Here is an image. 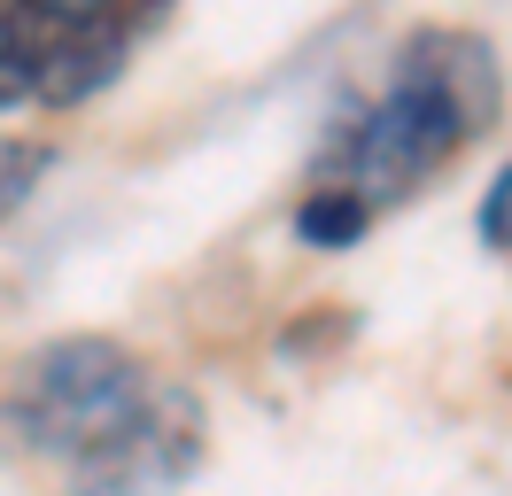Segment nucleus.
Instances as JSON below:
<instances>
[{"label":"nucleus","mask_w":512,"mask_h":496,"mask_svg":"<svg viewBox=\"0 0 512 496\" xmlns=\"http://www.w3.org/2000/svg\"><path fill=\"white\" fill-rule=\"evenodd\" d=\"M194 458H202V403L187 388L148 380L140 411L70 465H78V496H163L194 473Z\"/></svg>","instance_id":"nucleus-2"},{"label":"nucleus","mask_w":512,"mask_h":496,"mask_svg":"<svg viewBox=\"0 0 512 496\" xmlns=\"http://www.w3.org/2000/svg\"><path fill=\"white\" fill-rule=\"evenodd\" d=\"M365 225H373V202L357 186H311L295 202V241L303 248H357Z\"/></svg>","instance_id":"nucleus-6"},{"label":"nucleus","mask_w":512,"mask_h":496,"mask_svg":"<svg viewBox=\"0 0 512 496\" xmlns=\"http://www.w3.org/2000/svg\"><path fill=\"white\" fill-rule=\"evenodd\" d=\"M396 78H419L427 93H443L466 132H489L505 109V70L489 55V39H474V31H443V24L412 31L396 47Z\"/></svg>","instance_id":"nucleus-3"},{"label":"nucleus","mask_w":512,"mask_h":496,"mask_svg":"<svg viewBox=\"0 0 512 496\" xmlns=\"http://www.w3.org/2000/svg\"><path fill=\"white\" fill-rule=\"evenodd\" d=\"M481 241L497 248V256H512V163L489 179V194H481Z\"/></svg>","instance_id":"nucleus-9"},{"label":"nucleus","mask_w":512,"mask_h":496,"mask_svg":"<svg viewBox=\"0 0 512 496\" xmlns=\"http://www.w3.org/2000/svg\"><path fill=\"white\" fill-rule=\"evenodd\" d=\"M148 396V372L132 349H117L109 334H70V341H47L32 365H24V434L47 442V450H70L86 458L94 442L125 427Z\"/></svg>","instance_id":"nucleus-1"},{"label":"nucleus","mask_w":512,"mask_h":496,"mask_svg":"<svg viewBox=\"0 0 512 496\" xmlns=\"http://www.w3.org/2000/svg\"><path fill=\"white\" fill-rule=\"evenodd\" d=\"M350 334H357L350 310H326V318H295L288 334H280V349H288V357H311V349H319V357H326V349H342Z\"/></svg>","instance_id":"nucleus-8"},{"label":"nucleus","mask_w":512,"mask_h":496,"mask_svg":"<svg viewBox=\"0 0 512 496\" xmlns=\"http://www.w3.org/2000/svg\"><path fill=\"white\" fill-rule=\"evenodd\" d=\"M39 16H55V24H94V16H109V0H39Z\"/></svg>","instance_id":"nucleus-10"},{"label":"nucleus","mask_w":512,"mask_h":496,"mask_svg":"<svg viewBox=\"0 0 512 496\" xmlns=\"http://www.w3.org/2000/svg\"><path fill=\"white\" fill-rule=\"evenodd\" d=\"M16 434H24V411H16V403H0V442H16Z\"/></svg>","instance_id":"nucleus-11"},{"label":"nucleus","mask_w":512,"mask_h":496,"mask_svg":"<svg viewBox=\"0 0 512 496\" xmlns=\"http://www.w3.org/2000/svg\"><path fill=\"white\" fill-rule=\"evenodd\" d=\"M47 16H39V0H0V109H16V101H32L39 86V62H47Z\"/></svg>","instance_id":"nucleus-5"},{"label":"nucleus","mask_w":512,"mask_h":496,"mask_svg":"<svg viewBox=\"0 0 512 496\" xmlns=\"http://www.w3.org/2000/svg\"><path fill=\"white\" fill-rule=\"evenodd\" d=\"M47 163H55L47 140H8V148H0V225L32 202V186L47 179Z\"/></svg>","instance_id":"nucleus-7"},{"label":"nucleus","mask_w":512,"mask_h":496,"mask_svg":"<svg viewBox=\"0 0 512 496\" xmlns=\"http://www.w3.org/2000/svg\"><path fill=\"white\" fill-rule=\"evenodd\" d=\"M117 70H125V24H63L47 39V62H39V101L47 109H78V101H94L101 86H117Z\"/></svg>","instance_id":"nucleus-4"}]
</instances>
